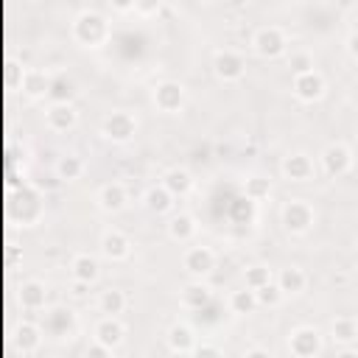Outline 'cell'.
Segmentation results:
<instances>
[{"mask_svg":"<svg viewBox=\"0 0 358 358\" xmlns=\"http://www.w3.org/2000/svg\"><path fill=\"white\" fill-rule=\"evenodd\" d=\"M70 36L78 48H87V50H98L109 42L112 36V25L109 20L95 11V8H87V11H78L70 22Z\"/></svg>","mask_w":358,"mask_h":358,"instance_id":"1","label":"cell"},{"mask_svg":"<svg viewBox=\"0 0 358 358\" xmlns=\"http://www.w3.org/2000/svg\"><path fill=\"white\" fill-rule=\"evenodd\" d=\"M280 224L288 235L294 238H302L313 229L316 224V210L308 199H288L282 207H280Z\"/></svg>","mask_w":358,"mask_h":358,"instance_id":"2","label":"cell"},{"mask_svg":"<svg viewBox=\"0 0 358 358\" xmlns=\"http://www.w3.org/2000/svg\"><path fill=\"white\" fill-rule=\"evenodd\" d=\"M14 215L22 227H36L45 218V193H42L39 185L25 182L20 187L17 201H14Z\"/></svg>","mask_w":358,"mask_h":358,"instance_id":"3","label":"cell"},{"mask_svg":"<svg viewBox=\"0 0 358 358\" xmlns=\"http://www.w3.org/2000/svg\"><path fill=\"white\" fill-rule=\"evenodd\" d=\"M137 134V117L129 109H115L101 120V137L115 143V145H126L131 143Z\"/></svg>","mask_w":358,"mask_h":358,"instance_id":"4","label":"cell"},{"mask_svg":"<svg viewBox=\"0 0 358 358\" xmlns=\"http://www.w3.org/2000/svg\"><path fill=\"white\" fill-rule=\"evenodd\" d=\"M210 67H213L218 81L235 84V81H241L246 76V56L241 50H235V48H221V50L213 53Z\"/></svg>","mask_w":358,"mask_h":358,"instance_id":"5","label":"cell"},{"mask_svg":"<svg viewBox=\"0 0 358 358\" xmlns=\"http://www.w3.org/2000/svg\"><path fill=\"white\" fill-rule=\"evenodd\" d=\"M151 103L157 106V112L162 115H179L187 103V90L185 84L173 81V78H165L159 81L154 90H151Z\"/></svg>","mask_w":358,"mask_h":358,"instance_id":"6","label":"cell"},{"mask_svg":"<svg viewBox=\"0 0 358 358\" xmlns=\"http://www.w3.org/2000/svg\"><path fill=\"white\" fill-rule=\"evenodd\" d=\"M319 165H322V171H324L327 176H333V179L347 176V173L352 171V165H355L352 148H350L347 143H341V140H333V143H327V145L322 148Z\"/></svg>","mask_w":358,"mask_h":358,"instance_id":"7","label":"cell"},{"mask_svg":"<svg viewBox=\"0 0 358 358\" xmlns=\"http://www.w3.org/2000/svg\"><path fill=\"white\" fill-rule=\"evenodd\" d=\"M288 350L296 358H316L324 352V336L313 324H299L288 333Z\"/></svg>","mask_w":358,"mask_h":358,"instance_id":"8","label":"cell"},{"mask_svg":"<svg viewBox=\"0 0 358 358\" xmlns=\"http://www.w3.org/2000/svg\"><path fill=\"white\" fill-rule=\"evenodd\" d=\"M252 50L260 59H277L288 50V34L280 25H263L252 34Z\"/></svg>","mask_w":358,"mask_h":358,"instance_id":"9","label":"cell"},{"mask_svg":"<svg viewBox=\"0 0 358 358\" xmlns=\"http://www.w3.org/2000/svg\"><path fill=\"white\" fill-rule=\"evenodd\" d=\"M291 92H294V98L302 101V103H316V101L324 98L327 81H324V76H322L316 67H310V70L296 73V76L291 78Z\"/></svg>","mask_w":358,"mask_h":358,"instance_id":"10","label":"cell"},{"mask_svg":"<svg viewBox=\"0 0 358 358\" xmlns=\"http://www.w3.org/2000/svg\"><path fill=\"white\" fill-rule=\"evenodd\" d=\"M182 268L190 280H204L215 268V252L204 243H193L182 252Z\"/></svg>","mask_w":358,"mask_h":358,"instance_id":"11","label":"cell"},{"mask_svg":"<svg viewBox=\"0 0 358 358\" xmlns=\"http://www.w3.org/2000/svg\"><path fill=\"white\" fill-rule=\"evenodd\" d=\"M78 327V319L70 308L64 305H56V308H45L42 313V330L45 336H53V338H70Z\"/></svg>","mask_w":358,"mask_h":358,"instance_id":"12","label":"cell"},{"mask_svg":"<svg viewBox=\"0 0 358 358\" xmlns=\"http://www.w3.org/2000/svg\"><path fill=\"white\" fill-rule=\"evenodd\" d=\"M280 173L288 179V182H296V185H305L316 176V162L308 151H291L282 157L280 162Z\"/></svg>","mask_w":358,"mask_h":358,"instance_id":"13","label":"cell"},{"mask_svg":"<svg viewBox=\"0 0 358 358\" xmlns=\"http://www.w3.org/2000/svg\"><path fill=\"white\" fill-rule=\"evenodd\" d=\"M98 252H101V257L109 260V263H123V260L131 257V238H129L123 229H115V227H112V229H106V232L101 235Z\"/></svg>","mask_w":358,"mask_h":358,"instance_id":"14","label":"cell"},{"mask_svg":"<svg viewBox=\"0 0 358 358\" xmlns=\"http://www.w3.org/2000/svg\"><path fill=\"white\" fill-rule=\"evenodd\" d=\"M95 204L106 215L123 213L129 207V190H126V185L123 182H106V185H101L98 193H95Z\"/></svg>","mask_w":358,"mask_h":358,"instance_id":"15","label":"cell"},{"mask_svg":"<svg viewBox=\"0 0 358 358\" xmlns=\"http://www.w3.org/2000/svg\"><path fill=\"white\" fill-rule=\"evenodd\" d=\"M165 344H168V350L176 352V355H196L199 336H196V330H193L187 322H173V324L165 330Z\"/></svg>","mask_w":358,"mask_h":358,"instance_id":"16","label":"cell"},{"mask_svg":"<svg viewBox=\"0 0 358 358\" xmlns=\"http://www.w3.org/2000/svg\"><path fill=\"white\" fill-rule=\"evenodd\" d=\"M45 126L56 134H64V131H73L78 126V109L76 103H48L45 109Z\"/></svg>","mask_w":358,"mask_h":358,"instance_id":"17","label":"cell"},{"mask_svg":"<svg viewBox=\"0 0 358 358\" xmlns=\"http://www.w3.org/2000/svg\"><path fill=\"white\" fill-rule=\"evenodd\" d=\"M92 338L106 344L112 352L126 341V324L120 322V316H101L92 327Z\"/></svg>","mask_w":358,"mask_h":358,"instance_id":"18","label":"cell"},{"mask_svg":"<svg viewBox=\"0 0 358 358\" xmlns=\"http://www.w3.org/2000/svg\"><path fill=\"white\" fill-rule=\"evenodd\" d=\"M42 338H45L42 324L22 322V324H17V330H14V336H11V347H14V352H20V355H34V352H39Z\"/></svg>","mask_w":358,"mask_h":358,"instance_id":"19","label":"cell"},{"mask_svg":"<svg viewBox=\"0 0 358 358\" xmlns=\"http://www.w3.org/2000/svg\"><path fill=\"white\" fill-rule=\"evenodd\" d=\"M50 78H53V76H48L45 70L28 67V70H22L20 90H22V95H25L28 101H45V98H48V90H50Z\"/></svg>","mask_w":358,"mask_h":358,"instance_id":"20","label":"cell"},{"mask_svg":"<svg viewBox=\"0 0 358 358\" xmlns=\"http://www.w3.org/2000/svg\"><path fill=\"white\" fill-rule=\"evenodd\" d=\"M70 277L78 280V282H87V285H95L98 277H101V260L90 252H78L73 255L70 260Z\"/></svg>","mask_w":358,"mask_h":358,"instance_id":"21","label":"cell"},{"mask_svg":"<svg viewBox=\"0 0 358 358\" xmlns=\"http://www.w3.org/2000/svg\"><path fill=\"white\" fill-rule=\"evenodd\" d=\"M210 299H213V291H210V285L204 280H190L179 291V305L185 310H204L210 305Z\"/></svg>","mask_w":358,"mask_h":358,"instance_id":"22","label":"cell"},{"mask_svg":"<svg viewBox=\"0 0 358 358\" xmlns=\"http://www.w3.org/2000/svg\"><path fill=\"white\" fill-rule=\"evenodd\" d=\"M199 235V221L193 213H176L168 221V238L173 243H193V238Z\"/></svg>","mask_w":358,"mask_h":358,"instance_id":"23","label":"cell"},{"mask_svg":"<svg viewBox=\"0 0 358 358\" xmlns=\"http://www.w3.org/2000/svg\"><path fill=\"white\" fill-rule=\"evenodd\" d=\"M22 310H45L48 308V285L42 280H25L17 291Z\"/></svg>","mask_w":358,"mask_h":358,"instance_id":"24","label":"cell"},{"mask_svg":"<svg viewBox=\"0 0 358 358\" xmlns=\"http://www.w3.org/2000/svg\"><path fill=\"white\" fill-rule=\"evenodd\" d=\"M176 199H185L187 193H193V187H196V179H193V173L187 171V168H179V165H173V168H168L165 173H162V179H159Z\"/></svg>","mask_w":358,"mask_h":358,"instance_id":"25","label":"cell"},{"mask_svg":"<svg viewBox=\"0 0 358 358\" xmlns=\"http://www.w3.org/2000/svg\"><path fill=\"white\" fill-rule=\"evenodd\" d=\"M274 280H277V285L282 288L285 296H299L308 288V274H305L302 266H285V268L277 271Z\"/></svg>","mask_w":358,"mask_h":358,"instance_id":"26","label":"cell"},{"mask_svg":"<svg viewBox=\"0 0 358 358\" xmlns=\"http://www.w3.org/2000/svg\"><path fill=\"white\" fill-rule=\"evenodd\" d=\"M173 201H176V196H173L162 182H159V185H151V187L143 193V204H145V210L154 213V215L171 213V210H173Z\"/></svg>","mask_w":358,"mask_h":358,"instance_id":"27","label":"cell"},{"mask_svg":"<svg viewBox=\"0 0 358 358\" xmlns=\"http://www.w3.org/2000/svg\"><path fill=\"white\" fill-rule=\"evenodd\" d=\"M76 98H78V84H76L70 76L59 73V76H53V78H50L48 101H53V103H73Z\"/></svg>","mask_w":358,"mask_h":358,"instance_id":"28","label":"cell"},{"mask_svg":"<svg viewBox=\"0 0 358 358\" xmlns=\"http://www.w3.org/2000/svg\"><path fill=\"white\" fill-rule=\"evenodd\" d=\"M129 308V296L123 288H103L98 294V310L103 316H120Z\"/></svg>","mask_w":358,"mask_h":358,"instance_id":"29","label":"cell"},{"mask_svg":"<svg viewBox=\"0 0 358 358\" xmlns=\"http://www.w3.org/2000/svg\"><path fill=\"white\" fill-rule=\"evenodd\" d=\"M227 305H229V310L235 313V316H249V313H255L257 308H260V302H257V291L255 288H235L232 294H229V299H227Z\"/></svg>","mask_w":358,"mask_h":358,"instance_id":"30","label":"cell"},{"mask_svg":"<svg viewBox=\"0 0 358 358\" xmlns=\"http://www.w3.org/2000/svg\"><path fill=\"white\" fill-rule=\"evenodd\" d=\"M271 193H274V185H271L268 176H263V173H252V176L243 179V196H246L249 201H255V204L268 201Z\"/></svg>","mask_w":358,"mask_h":358,"instance_id":"31","label":"cell"},{"mask_svg":"<svg viewBox=\"0 0 358 358\" xmlns=\"http://www.w3.org/2000/svg\"><path fill=\"white\" fill-rule=\"evenodd\" d=\"M84 171H87V162L78 154H62L56 159V176L62 182H76V179L84 176Z\"/></svg>","mask_w":358,"mask_h":358,"instance_id":"32","label":"cell"},{"mask_svg":"<svg viewBox=\"0 0 358 358\" xmlns=\"http://www.w3.org/2000/svg\"><path fill=\"white\" fill-rule=\"evenodd\" d=\"M330 338L336 344H352L358 338V319H352V316H336L330 322Z\"/></svg>","mask_w":358,"mask_h":358,"instance_id":"33","label":"cell"},{"mask_svg":"<svg viewBox=\"0 0 358 358\" xmlns=\"http://www.w3.org/2000/svg\"><path fill=\"white\" fill-rule=\"evenodd\" d=\"M274 280V271H271V266H266V263H252V266H246L243 268V285L246 288H263L266 282H271Z\"/></svg>","mask_w":358,"mask_h":358,"instance_id":"34","label":"cell"},{"mask_svg":"<svg viewBox=\"0 0 358 358\" xmlns=\"http://www.w3.org/2000/svg\"><path fill=\"white\" fill-rule=\"evenodd\" d=\"M282 299H285V294H282V288L277 285V280H271V282H266L263 288H257V302H260V308H277V305H282Z\"/></svg>","mask_w":358,"mask_h":358,"instance_id":"35","label":"cell"},{"mask_svg":"<svg viewBox=\"0 0 358 358\" xmlns=\"http://www.w3.org/2000/svg\"><path fill=\"white\" fill-rule=\"evenodd\" d=\"M313 67V56L308 53V50H291V56H288V70L296 76V73H305V70H310Z\"/></svg>","mask_w":358,"mask_h":358,"instance_id":"36","label":"cell"},{"mask_svg":"<svg viewBox=\"0 0 358 358\" xmlns=\"http://www.w3.org/2000/svg\"><path fill=\"white\" fill-rule=\"evenodd\" d=\"M162 6H165V0H134V14L143 20H151L162 11Z\"/></svg>","mask_w":358,"mask_h":358,"instance_id":"37","label":"cell"},{"mask_svg":"<svg viewBox=\"0 0 358 358\" xmlns=\"http://www.w3.org/2000/svg\"><path fill=\"white\" fill-rule=\"evenodd\" d=\"M87 355H92V358H103V355H112V350H109L106 344H101V341L92 338V344L87 347Z\"/></svg>","mask_w":358,"mask_h":358,"instance_id":"38","label":"cell"},{"mask_svg":"<svg viewBox=\"0 0 358 358\" xmlns=\"http://www.w3.org/2000/svg\"><path fill=\"white\" fill-rule=\"evenodd\" d=\"M196 355H201V358H204V355H224V350H221L218 344H207V341H201V344L196 347Z\"/></svg>","mask_w":358,"mask_h":358,"instance_id":"39","label":"cell"},{"mask_svg":"<svg viewBox=\"0 0 358 358\" xmlns=\"http://www.w3.org/2000/svg\"><path fill=\"white\" fill-rule=\"evenodd\" d=\"M109 6H112V11H117V14L134 11V0H109Z\"/></svg>","mask_w":358,"mask_h":358,"instance_id":"40","label":"cell"},{"mask_svg":"<svg viewBox=\"0 0 358 358\" xmlns=\"http://www.w3.org/2000/svg\"><path fill=\"white\" fill-rule=\"evenodd\" d=\"M344 48H347V53H350V59H355V62H358V31H352V34L347 36V42H344Z\"/></svg>","mask_w":358,"mask_h":358,"instance_id":"41","label":"cell"},{"mask_svg":"<svg viewBox=\"0 0 358 358\" xmlns=\"http://www.w3.org/2000/svg\"><path fill=\"white\" fill-rule=\"evenodd\" d=\"M243 355L249 358V355H268V350H263V347H249V350H243Z\"/></svg>","mask_w":358,"mask_h":358,"instance_id":"42","label":"cell"},{"mask_svg":"<svg viewBox=\"0 0 358 358\" xmlns=\"http://www.w3.org/2000/svg\"><path fill=\"white\" fill-rule=\"evenodd\" d=\"M355 263H358V243H355Z\"/></svg>","mask_w":358,"mask_h":358,"instance_id":"43","label":"cell"}]
</instances>
